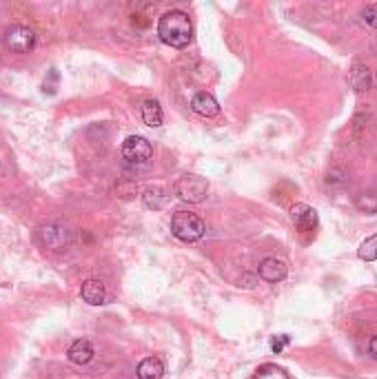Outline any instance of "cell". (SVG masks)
Returning a JSON list of instances; mask_svg holds the SVG:
<instances>
[{"label": "cell", "instance_id": "5bb4252c", "mask_svg": "<svg viewBox=\"0 0 377 379\" xmlns=\"http://www.w3.org/2000/svg\"><path fill=\"white\" fill-rule=\"evenodd\" d=\"M140 113H142V120L146 126H160L162 120H164V115H162V107H160V102L158 100H144L142 102V107H140Z\"/></svg>", "mask_w": 377, "mask_h": 379}, {"label": "cell", "instance_id": "7c38bea8", "mask_svg": "<svg viewBox=\"0 0 377 379\" xmlns=\"http://www.w3.org/2000/svg\"><path fill=\"white\" fill-rule=\"evenodd\" d=\"M349 82L358 93L369 91L371 84H373V71L366 65H353V69L349 73Z\"/></svg>", "mask_w": 377, "mask_h": 379}, {"label": "cell", "instance_id": "8992f818", "mask_svg": "<svg viewBox=\"0 0 377 379\" xmlns=\"http://www.w3.org/2000/svg\"><path fill=\"white\" fill-rule=\"evenodd\" d=\"M291 222L296 224L300 233H316L318 231V211L300 202L291 206Z\"/></svg>", "mask_w": 377, "mask_h": 379}, {"label": "cell", "instance_id": "52a82bcc", "mask_svg": "<svg viewBox=\"0 0 377 379\" xmlns=\"http://www.w3.org/2000/svg\"><path fill=\"white\" fill-rule=\"evenodd\" d=\"M40 240L51 251H65L71 244V231L62 224H47L40 229Z\"/></svg>", "mask_w": 377, "mask_h": 379}, {"label": "cell", "instance_id": "603a6c76", "mask_svg": "<svg viewBox=\"0 0 377 379\" xmlns=\"http://www.w3.org/2000/svg\"><path fill=\"white\" fill-rule=\"evenodd\" d=\"M369 353H371L373 360H377V335L371 337V342H369Z\"/></svg>", "mask_w": 377, "mask_h": 379}, {"label": "cell", "instance_id": "ba28073f", "mask_svg": "<svg viewBox=\"0 0 377 379\" xmlns=\"http://www.w3.org/2000/svg\"><path fill=\"white\" fill-rule=\"evenodd\" d=\"M260 278L269 282V284H278L289 275V266L284 260H278V257H264L260 262Z\"/></svg>", "mask_w": 377, "mask_h": 379}, {"label": "cell", "instance_id": "8fae6325", "mask_svg": "<svg viewBox=\"0 0 377 379\" xmlns=\"http://www.w3.org/2000/svg\"><path fill=\"white\" fill-rule=\"evenodd\" d=\"M67 357H69V362L78 364V366L89 364L93 360V346H91V342H87V340H76V342L69 346Z\"/></svg>", "mask_w": 377, "mask_h": 379}, {"label": "cell", "instance_id": "44dd1931", "mask_svg": "<svg viewBox=\"0 0 377 379\" xmlns=\"http://www.w3.org/2000/svg\"><path fill=\"white\" fill-rule=\"evenodd\" d=\"M289 342H291L289 335H278L276 340L271 342V351H273V353H282L289 346Z\"/></svg>", "mask_w": 377, "mask_h": 379}, {"label": "cell", "instance_id": "7402d4cb", "mask_svg": "<svg viewBox=\"0 0 377 379\" xmlns=\"http://www.w3.org/2000/svg\"><path fill=\"white\" fill-rule=\"evenodd\" d=\"M327 180L331 182V184H338V182H344L347 180V171H344V168H331L329 171V177Z\"/></svg>", "mask_w": 377, "mask_h": 379}, {"label": "cell", "instance_id": "ac0fdd59", "mask_svg": "<svg viewBox=\"0 0 377 379\" xmlns=\"http://www.w3.org/2000/svg\"><path fill=\"white\" fill-rule=\"evenodd\" d=\"M358 255H360V260H364V262H375V260H377V233L371 235V237H366V240L362 242L360 249H358Z\"/></svg>", "mask_w": 377, "mask_h": 379}, {"label": "cell", "instance_id": "5b68a950", "mask_svg": "<svg viewBox=\"0 0 377 379\" xmlns=\"http://www.w3.org/2000/svg\"><path fill=\"white\" fill-rule=\"evenodd\" d=\"M120 153H122V157L127 162H131V164H142L146 160H151L153 146H151L149 140L142 138V135H129V138L122 142Z\"/></svg>", "mask_w": 377, "mask_h": 379}, {"label": "cell", "instance_id": "6da1fadb", "mask_svg": "<svg viewBox=\"0 0 377 379\" xmlns=\"http://www.w3.org/2000/svg\"><path fill=\"white\" fill-rule=\"evenodd\" d=\"M158 38L173 49H184L193 40V23L188 14L171 9L158 20Z\"/></svg>", "mask_w": 377, "mask_h": 379}, {"label": "cell", "instance_id": "7a4b0ae2", "mask_svg": "<svg viewBox=\"0 0 377 379\" xmlns=\"http://www.w3.org/2000/svg\"><path fill=\"white\" fill-rule=\"evenodd\" d=\"M171 233L180 242H186L188 244V242H197L204 237L206 224L197 213H191V211H177L171 217Z\"/></svg>", "mask_w": 377, "mask_h": 379}, {"label": "cell", "instance_id": "d6986e66", "mask_svg": "<svg viewBox=\"0 0 377 379\" xmlns=\"http://www.w3.org/2000/svg\"><path fill=\"white\" fill-rule=\"evenodd\" d=\"M362 20L371 29H377V5H369V7H366L364 12H362Z\"/></svg>", "mask_w": 377, "mask_h": 379}, {"label": "cell", "instance_id": "e0dca14e", "mask_svg": "<svg viewBox=\"0 0 377 379\" xmlns=\"http://www.w3.org/2000/svg\"><path fill=\"white\" fill-rule=\"evenodd\" d=\"M255 379H291L284 368H280L276 364H264L258 368Z\"/></svg>", "mask_w": 377, "mask_h": 379}, {"label": "cell", "instance_id": "9a60e30c", "mask_svg": "<svg viewBox=\"0 0 377 379\" xmlns=\"http://www.w3.org/2000/svg\"><path fill=\"white\" fill-rule=\"evenodd\" d=\"M166 202H169V195H166V191L162 186H151V188H146V191L142 193V204L146 208L160 211V208L166 206Z\"/></svg>", "mask_w": 377, "mask_h": 379}, {"label": "cell", "instance_id": "4fadbf2b", "mask_svg": "<svg viewBox=\"0 0 377 379\" xmlns=\"http://www.w3.org/2000/svg\"><path fill=\"white\" fill-rule=\"evenodd\" d=\"M138 379H162L164 377V364L158 357H146L138 364V371H135Z\"/></svg>", "mask_w": 377, "mask_h": 379}, {"label": "cell", "instance_id": "3957f363", "mask_svg": "<svg viewBox=\"0 0 377 379\" xmlns=\"http://www.w3.org/2000/svg\"><path fill=\"white\" fill-rule=\"evenodd\" d=\"M175 195L188 204H200L209 195V182L195 173H184L175 182Z\"/></svg>", "mask_w": 377, "mask_h": 379}, {"label": "cell", "instance_id": "277c9868", "mask_svg": "<svg viewBox=\"0 0 377 379\" xmlns=\"http://www.w3.org/2000/svg\"><path fill=\"white\" fill-rule=\"evenodd\" d=\"M3 42L14 54H29V51L36 47V34L25 25H12L7 27Z\"/></svg>", "mask_w": 377, "mask_h": 379}, {"label": "cell", "instance_id": "9c48e42d", "mask_svg": "<svg viewBox=\"0 0 377 379\" xmlns=\"http://www.w3.org/2000/svg\"><path fill=\"white\" fill-rule=\"evenodd\" d=\"M191 109L197 115H202V118H215V115L220 113V104H218V100L211 96V93L197 91L193 96V100H191Z\"/></svg>", "mask_w": 377, "mask_h": 379}, {"label": "cell", "instance_id": "30bf717a", "mask_svg": "<svg viewBox=\"0 0 377 379\" xmlns=\"http://www.w3.org/2000/svg\"><path fill=\"white\" fill-rule=\"evenodd\" d=\"M80 295H82V300H85L87 304H91V307H100V304H104V298H107V291H104L102 282L87 280V282H82Z\"/></svg>", "mask_w": 377, "mask_h": 379}, {"label": "cell", "instance_id": "2e32d148", "mask_svg": "<svg viewBox=\"0 0 377 379\" xmlns=\"http://www.w3.org/2000/svg\"><path fill=\"white\" fill-rule=\"evenodd\" d=\"M355 206H358V211H362V213L366 215H373L377 213V193H360L358 200H355Z\"/></svg>", "mask_w": 377, "mask_h": 379}, {"label": "cell", "instance_id": "ffe728a7", "mask_svg": "<svg viewBox=\"0 0 377 379\" xmlns=\"http://www.w3.org/2000/svg\"><path fill=\"white\" fill-rule=\"evenodd\" d=\"M56 89H58V71H56V69H51V71H49V76L45 78L43 91H45V93H56Z\"/></svg>", "mask_w": 377, "mask_h": 379}]
</instances>
